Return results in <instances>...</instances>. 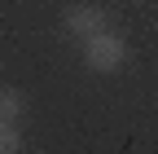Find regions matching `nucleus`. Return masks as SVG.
<instances>
[{
	"instance_id": "1",
	"label": "nucleus",
	"mask_w": 158,
	"mask_h": 154,
	"mask_svg": "<svg viewBox=\"0 0 158 154\" xmlns=\"http://www.w3.org/2000/svg\"><path fill=\"white\" fill-rule=\"evenodd\" d=\"M84 66L92 71V75H118L127 66V40L118 31H97V35H88L84 40Z\"/></svg>"
},
{
	"instance_id": "2",
	"label": "nucleus",
	"mask_w": 158,
	"mask_h": 154,
	"mask_svg": "<svg viewBox=\"0 0 158 154\" xmlns=\"http://www.w3.org/2000/svg\"><path fill=\"white\" fill-rule=\"evenodd\" d=\"M62 27L75 35V40H88V35L106 31V9H97V5H70L66 18H62Z\"/></svg>"
},
{
	"instance_id": "3",
	"label": "nucleus",
	"mask_w": 158,
	"mask_h": 154,
	"mask_svg": "<svg viewBox=\"0 0 158 154\" xmlns=\"http://www.w3.org/2000/svg\"><path fill=\"white\" fill-rule=\"evenodd\" d=\"M22 114H27V92L0 84V123H18Z\"/></svg>"
},
{
	"instance_id": "4",
	"label": "nucleus",
	"mask_w": 158,
	"mask_h": 154,
	"mask_svg": "<svg viewBox=\"0 0 158 154\" xmlns=\"http://www.w3.org/2000/svg\"><path fill=\"white\" fill-rule=\"evenodd\" d=\"M0 154H22V132H18V123H0Z\"/></svg>"
}]
</instances>
